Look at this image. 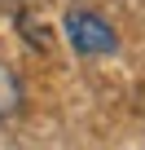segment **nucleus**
Instances as JSON below:
<instances>
[{
  "label": "nucleus",
  "instance_id": "nucleus-1",
  "mask_svg": "<svg viewBox=\"0 0 145 150\" xmlns=\"http://www.w3.org/2000/svg\"><path fill=\"white\" fill-rule=\"evenodd\" d=\"M66 40H70V49H75V53H84V57L114 53V44H119L114 27H110L106 18L88 13V9H75V13H66Z\"/></svg>",
  "mask_w": 145,
  "mask_h": 150
},
{
  "label": "nucleus",
  "instance_id": "nucleus-2",
  "mask_svg": "<svg viewBox=\"0 0 145 150\" xmlns=\"http://www.w3.org/2000/svg\"><path fill=\"white\" fill-rule=\"evenodd\" d=\"M18 106H22V84H18V75L0 62V119L18 115Z\"/></svg>",
  "mask_w": 145,
  "mask_h": 150
}]
</instances>
